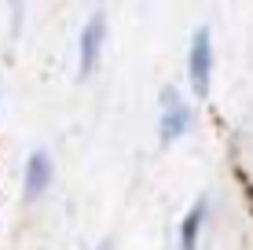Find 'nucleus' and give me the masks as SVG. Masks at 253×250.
<instances>
[{
  "mask_svg": "<svg viewBox=\"0 0 253 250\" xmlns=\"http://www.w3.org/2000/svg\"><path fill=\"white\" fill-rule=\"evenodd\" d=\"M187 77H191L195 96H206V92H209V77H213V37H209L206 26H202V30H195V37H191Z\"/></svg>",
  "mask_w": 253,
  "mask_h": 250,
  "instance_id": "obj_1",
  "label": "nucleus"
},
{
  "mask_svg": "<svg viewBox=\"0 0 253 250\" xmlns=\"http://www.w3.org/2000/svg\"><path fill=\"white\" fill-rule=\"evenodd\" d=\"M103 41H107V15L95 11L81 30V41H77V70L81 77H88L95 66H99V55H103Z\"/></svg>",
  "mask_w": 253,
  "mask_h": 250,
  "instance_id": "obj_2",
  "label": "nucleus"
},
{
  "mask_svg": "<svg viewBox=\"0 0 253 250\" xmlns=\"http://www.w3.org/2000/svg\"><path fill=\"white\" fill-rule=\"evenodd\" d=\"M165 110H162V140L172 144L191 129V107L176 96V89H165Z\"/></svg>",
  "mask_w": 253,
  "mask_h": 250,
  "instance_id": "obj_3",
  "label": "nucleus"
},
{
  "mask_svg": "<svg viewBox=\"0 0 253 250\" xmlns=\"http://www.w3.org/2000/svg\"><path fill=\"white\" fill-rule=\"evenodd\" d=\"M51 177H55V166H51L48 151H33L30 162H26V177H22V195L26 199H41L48 192Z\"/></svg>",
  "mask_w": 253,
  "mask_h": 250,
  "instance_id": "obj_4",
  "label": "nucleus"
},
{
  "mask_svg": "<svg viewBox=\"0 0 253 250\" xmlns=\"http://www.w3.org/2000/svg\"><path fill=\"white\" fill-rule=\"evenodd\" d=\"M209 213V202L198 199L195 206H191V213L184 217V225H180V250H195L198 247V232H202V221Z\"/></svg>",
  "mask_w": 253,
  "mask_h": 250,
  "instance_id": "obj_5",
  "label": "nucleus"
},
{
  "mask_svg": "<svg viewBox=\"0 0 253 250\" xmlns=\"http://www.w3.org/2000/svg\"><path fill=\"white\" fill-rule=\"evenodd\" d=\"M99 250H110V243H103V247H99Z\"/></svg>",
  "mask_w": 253,
  "mask_h": 250,
  "instance_id": "obj_6",
  "label": "nucleus"
}]
</instances>
